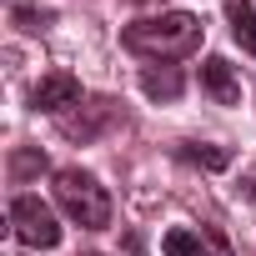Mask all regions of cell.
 Listing matches in <instances>:
<instances>
[{
	"instance_id": "14",
	"label": "cell",
	"mask_w": 256,
	"mask_h": 256,
	"mask_svg": "<svg viewBox=\"0 0 256 256\" xmlns=\"http://www.w3.org/2000/svg\"><path fill=\"white\" fill-rule=\"evenodd\" d=\"M90 256H96V251H90Z\"/></svg>"
},
{
	"instance_id": "5",
	"label": "cell",
	"mask_w": 256,
	"mask_h": 256,
	"mask_svg": "<svg viewBox=\"0 0 256 256\" xmlns=\"http://www.w3.org/2000/svg\"><path fill=\"white\" fill-rule=\"evenodd\" d=\"M30 106L46 110V116H60V110L80 106V80H76L70 70H50V76H40V86L30 90Z\"/></svg>"
},
{
	"instance_id": "2",
	"label": "cell",
	"mask_w": 256,
	"mask_h": 256,
	"mask_svg": "<svg viewBox=\"0 0 256 256\" xmlns=\"http://www.w3.org/2000/svg\"><path fill=\"white\" fill-rule=\"evenodd\" d=\"M56 206L86 231H106L110 226V191L80 166H60L56 171Z\"/></svg>"
},
{
	"instance_id": "1",
	"label": "cell",
	"mask_w": 256,
	"mask_h": 256,
	"mask_svg": "<svg viewBox=\"0 0 256 256\" xmlns=\"http://www.w3.org/2000/svg\"><path fill=\"white\" fill-rule=\"evenodd\" d=\"M206 40V26L191 16V10H166V16H146V20H131L120 30V46L141 56V60H186L196 56Z\"/></svg>"
},
{
	"instance_id": "4",
	"label": "cell",
	"mask_w": 256,
	"mask_h": 256,
	"mask_svg": "<svg viewBox=\"0 0 256 256\" xmlns=\"http://www.w3.org/2000/svg\"><path fill=\"white\" fill-rule=\"evenodd\" d=\"M166 256H231V241L221 226H176L161 236Z\"/></svg>"
},
{
	"instance_id": "13",
	"label": "cell",
	"mask_w": 256,
	"mask_h": 256,
	"mask_svg": "<svg viewBox=\"0 0 256 256\" xmlns=\"http://www.w3.org/2000/svg\"><path fill=\"white\" fill-rule=\"evenodd\" d=\"M241 186H246V196H251V201H256V171H251V176H246V181H241Z\"/></svg>"
},
{
	"instance_id": "12",
	"label": "cell",
	"mask_w": 256,
	"mask_h": 256,
	"mask_svg": "<svg viewBox=\"0 0 256 256\" xmlns=\"http://www.w3.org/2000/svg\"><path fill=\"white\" fill-rule=\"evenodd\" d=\"M30 171H46V151H16L10 156V176L16 181H26Z\"/></svg>"
},
{
	"instance_id": "8",
	"label": "cell",
	"mask_w": 256,
	"mask_h": 256,
	"mask_svg": "<svg viewBox=\"0 0 256 256\" xmlns=\"http://www.w3.org/2000/svg\"><path fill=\"white\" fill-rule=\"evenodd\" d=\"M176 161H181V166H191V171H226V166H231V151H226V146L181 141V146H176Z\"/></svg>"
},
{
	"instance_id": "9",
	"label": "cell",
	"mask_w": 256,
	"mask_h": 256,
	"mask_svg": "<svg viewBox=\"0 0 256 256\" xmlns=\"http://www.w3.org/2000/svg\"><path fill=\"white\" fill-rule=\"evenodd\" d=\"M141 90H146L151 100H176V96L186 90V80H181L176 66H146V70H141Z\"/></svg>"
},
{
	"instance_id": "7",
	"label": "cell",
	"mask_w": 256,
	"mask_h": 256,
	"mask_svg": "<svg viewBox=\"0 0 256 256\" xmlns=\"http://www.w3.org/2000/svg\"><path fill=\"white\" fill-rule=\"evenodd\" d=\"M201 90H206L216 106H236V100H241V86H236V70H231V60H221V56H206V60H201Z\"/></svg>"
},
{
	"instance_id": "3",
	"label": "cell",
	"mask_w": 256,
	"mask_h": 256,
	"mask_svg": "<svg viewBox=\"0 0 256 256\" xmlns=\"http://www.w3.org/2000/svg\"><path fill=\"white\" fill-rule=\"evenodd\" d=\"M10 231H16L20 246H36V251L60 246V221L40 196H16L10 201Z\"/></svg>"
},
{
	"instance_id": "6",
	"label": "cell",
	"mask_w": 256,
	"mask_h": 256,
	"mask_svg": "<svg viewBox=\"0 0 256 256\" xmlns=\"http://www.w3.org/2000/svg\"><path fill=\"white\" fill-rule=\"evenodd\" d=\"M116 116H120V106H116L110 96H100V100H90V110H86V116H60V131H66L70 141H96Z\"/></svg>"
},
{
	"instance_id": "11",
	"label": "cell",
	"mask_w": 256,
	"mask_h": 256,
	"mask_svg": "<svg viewBox=\"0 0 256 256\" xmlns=\"http://www.w3.org/2000/svg\"><path fill=\"white\" fill-rule=\"evenodd\" d=\"M10 20L20 30H46L50 26V10H36V6H10Z\"/></svg>"
},
{
	"instance_id": "10",
	"label": "cell",
	"mask_w": 256,
	"mask_h": 256,
	"mask_svg": "<svg viewBox=\"0 0 256 256\" xmlns=\"http://www.w3.org/2000/svg\"><path fill=\"white\" fill-rule=\"evenodd\" d=\"M226 20H231V40L256 56V6L251 0H226Z\"/></svg>"
}]
</instances>
